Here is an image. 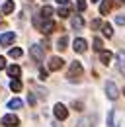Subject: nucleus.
Here are the masks:
<instances>
[{"label":"nucleus","instance_id":"obj_11","mask_svg":"<svg viewBox=\"0 0 125 127\" xmlns=\"http://www.w3.org/2000/svg\"><path fill=\"white\" fill-rule=\"evenodd\" d=\"M109 10H111V0H102V6H100V14L106 16Z\"/></svg>","mask_w":125,"mask_h":127},{"label":"nucleus","instance_id":"obj_5","mask_svg":"<svg viewBox=\"0 0 125 127\" xmlns=\"http://www.w3.org/2000/svg\"><path fill=\"white\" fill-rule=\"evenodd\" d=\"M35 26H39V30L43 33H51L55 30V24L51 22V20H45V22H39V20H35Z\"/></svg>","mask_w":125,"mask_h":127},{"label":"nucleus","instance_id":"obj_25","mask_svg":"<svg viewBox=\"0 0 125 127\" xmlns=\"http://www.w3.org/2000/svg\"><path fill=\"white\" fill-rule=\"evenodd\" d=\"M108 125L113 127V111H109V113H108Z\"/></svg>","mask_w":125,"mask_h":127},{"label":"nucleus","instance_id":"obj_22","mask_svg":"<svg viewBox=\"0 0 125 127\" xmlns=\"http://www.w3.org/2000/svg\"><path fill=\"white\" fill-rule=\"evenodd\" d=\"M94 49H96L98 53L104 49V43H102V39H100V37H96V39H94Z\"/></svg>","mask_w":125,"mask_h":127},{"label":"nucleus","instance_id":"obj_18","mask_svg":"<svg viewBox=\"0 0 125 127\" xmlns=\"http://www.w3.org/2000/svg\"><path fill=\"white\" fill-rule=\"evenodd\" d=\"M117 61H119V68L125 70V51H119V53H117Z\"/></svg>","mask_w":125,"mask_h":127},{"label":"nucleus","instance_id":"obj_8","mask_svg":"<svg viewBox=\"0 0 125 127\" xmlns=\"http://www.w3.org/2000/svg\"><path fill=\"white\" fill-rule=\"evenodd\" d=\"M62 63H64V61H62L61 57H51V59H49V70H59L62 66Z\"/></svg>","mask_w":125,"mask_h":127},{"label":"nucleus","instance_id":"obj_24","mask_svg":"<svg viewBox=\"0 0 125 127\" xmlns=\"http://www.w3.org/2000/svg\"><path fill=\"white\" fill-rule=\"evenodd\" d=\"M76 8L80 10V12H84V10H86V2H84V0H78V2H76Z\"/></svg>","mask_w":125,"mask_h":127},{"label":"nucleus","instance_id":"obj_9","mask_svg":"<svg viewBox=\"0 0 125 127\" xmlns=\"http://www.w3.org/2000/svg\"><path fill=\"white\" fill-rule=\"evenodd\" d=\"M30 53H31V57H33L37 63L43 59V49H41V45H33V47L30 49Z\"/></svg>","mask_w":125,"mask_h":127},{"label":"nucleus","instance_id":"obj_27","mask_svg":"<svg viewBox=\"0 0 125 127\" xmlns=\"http://www.w3.org/2000/svg\"><path fill=\"white\" fill-rule=\"evenodd\" d=\"M39 78H41V80L47 78V70H45V68H41V70H39Z\"/></svg>","mask_w":125,"mask_h":127},{"label":"nucleus","instance_id":"obj_2","mask_svg":"<svg viewBox=\"0 0 125 127\" xmlns=\"http://www.w3.org/2000/svg\"><path fill=\"white\" fill-rule=\"evenodd\" d=\"M53 113H55V117H57L59 121H62V119L68 117V110H66V106H62V104H55Z\"/></svg>","mask_w":125,"mask_h":127},{"label":"nucleus","instance_id":"obj_26","mask_svg":"<svg viewBox=\"0 0 125 127\" xmlns=\"http://www.w3.org/2000/svg\"><path fill=\"white\" fill-rule=\"evenodd\" d=\"M115 22H117L119 26H125V16H121V14H119V16L115 18Z\"/></svg>","mask_w":125,"mask_h":127},{"label":"nucleus","instance_id":"obj_6","mask_svg":"<svg viewBox=\"0 0 125 127\" xmlns=\"http://www.w3.org/2000/svg\"><path fill=\"white\" fill-rule=\"evenodd\" d=\"M106 94H108L109 100H117V96H119V90H117V86H115L113 82H108V84H106Z\"/></svg>","mask_w":125,"mask_h":127},{"label":"nucleus","instance_id":"obj_14","mask_svg":"<svg viewBox=\"0 0 125 127\" xmlns=\"http://www.w3.org/2000/svg\"><path fill=\"white\" fill-rule=\"evenodd\" d=\"M22 106H24V102H22V100H18V98H14V100H10V102H8V108H10V110H20Z\"/></svg>","mask_w":125,"mask_h":127},{"label":"nucleus","instance_id":"obj_12","mask_svg":"<svg viewBox=\"0 0 125 127\" xmlns=\"http://www.w3.org/2000/svg\"><path fill=\"white\" fill-rule=\"evenodd\" d=\"M8 74H10L12 78H18V76L22 74V68H20L18 64H12V66H8Z\"/></svg>","mask_w":125,"mask_h":127},{"label":"nucleus","instance_id":"obj_28","mask_svg":"<svg viewBox=\"0 0 125 127\" xmlns=\"http://www.w3.org/2000/svg\"><path fill=\"white\" fill-rule=\"evenodd\" d=\"M2 68H6V59H4V57H0V70H2Z\"/></svg>","mask_w":125,"mask_h":127},{"label":"nucleus","instance_id":"obj_7","mask_svg":"<svg viewBox=\"0 0 125 127\" xmlns=\"http://www.w3.org/2000/svg\"><path fill=\"white\" fill-rule=\"evenodd\" d=\"M86 47H88V43H86V39H82V37H76L74 43H72V49H74L76 53H84Z\"/></svg>","mask_w":125,"mask_h":127},{"label":"nucleus","instance_id":"obj_3","mask_svg":"<svg viewBox=\"0 0 125 127\" xmlns=\"http://www.w3.org/2000/svg\"><path fill=\"white\" fill-rule=\"evenodd\" d=\"M2 125H6V127H18V125H20V119H18V115H14V113H6V115L2 117Z\"/></svg>","mask_w":125,"mask_h":127},{"label":"nucleus","instance_id":"obj_21","mask_svg":"<svg viewBox=\"0 0 125 127\" xmlns=\"http://www.w3.org/2000/svg\"><path fill=\"white\" fill-rule=\"evenodd\" d=\"M66 43H68V39H66V37H61V39L57 41V49H59V51H64V49H66Z\"/></svg>","mask_w":125,"mask_h":127},{"label":"nucleus","instance_id":"obj_33","mask_svg":"<svg viewBox=\"0 0 125 127\" xmlns=\"http://www.w3.org/2000/svg\"><path fill=\"white\" fill-rule=\"evenodd\" d=\"M119 2H125V0H119Z\"/></svg>","mask_w":125,"mask_h":127},{"label":"nucleus","instance_id":"obj_19","mask_svg":"<svg viewBox=\"0 0 125 127\" xmlns=\"http://www.w3.org/2000/svg\"><path fill=\"white\" fill-rule=\"evenodd\" d=\"M57 14H59L61 18H68V16H70V8L62 6V8H59V10H57Z\"/></svg>","mask_w":125,"mask_h":127},{"label":"nucleus","instance_id":"obj_23","mask_svg":"<svg viewBox=\"0 0 125 127\" xmlns=\"http://www.w3.org/2000/svg\"><path fill=\"white\" fill-rule=\"evenodd\" d=\"M10 57H14V59L22 57V49H20V47H14V49H10Z\"/></svg>","mask_w":125,"mask_h":127},{"label":"nucleus","instance_id":"obj_1","mask_svg":"<svg viewBox=\"0 0 125 127\" xmlns=\"http://www.w3.org/2000/svg\"><path fill=\"white\" fill-rule=\"evenodd\" d=\"M82 74V64L78 63V61H74V63L70 64V70H68V80H72V82H76V76H80Z\"/></svg>","mask_w":125,"mask_h":127},{"label":"nucleus","instance_id":"obj_29","mask_svg":"<svg viewBox=\"0 0 125 127\" xmlns=\"http://www.w3.org/2000/svg\"><path fill=\"white\" fill-rule=\"evenodd\" d=\"M92 28H94V30L100 28V20H94V22H92Z\"/></svg>","mask_w":125,"mask_h":127},{"label":"nucleus","instance_id":"obj_13","mask_svg":"<svg viewBox=\"0 0 125 127\" xmlns=\"http://www.w3.org/2000/svg\"><path fill=\"white\" fill-rule=\"evenodd\" d=\"M2 12H4V14H12V12H14V2H12V0H6V2L2 4Z\"/></svg>","mask_w":125,"mask_h":127},{"label":"nucleus","instance_id":"obj_32","mask_svg":"<svg viewBox=\"0 0 125 127\" xmlns=\"http://www.w3.org/2000/svg\"><path fill=\"white\" fill-rule=\"evenodd\" d=\"M92 2H100V0H92Z\"/></svg>","mask_w":125,"mask_h":127},{"label":"nucleus","instance_id":"obj_30","mask_svg":"<svg viewBox=\"0 0 125 127\" xmlns=\"http://www.w3.org/2000/svg\"><path fill=\"white\" fill-rule=\"evenodd\" d=\"M78 127H86V119H80V121H78Z\"/></svg>","mask_w":125,"mask_h":127},{"label":"nucleus","instance_id":"obj_31","mask_svg":"<svg viewBox=\"0 0 125 127\" xmlns=\"http://www.w3.org/2000/svg\"><path fill=\"white\" fill-rule=\"evenodd\" d=\"M57 2H59L61 6H66V4H68V0H57Z\"/></svg>","mask_w":125,"mask_h":127},{"label":"nucleus","instance_id":"obj_15","mask_svg":"<svg viewBox=\"0 0 125 127\" xmlns=\"http://www.w3.org/2000/svg\"><path fill=\"white\" fill-rule=\"evenodd\" d=\"M10 90H12V92H20V90H22V80L14 78L10 82Z\"/></svg>","mask_w":125,"mask_h":127},{"label":"nucleus","instance_id":"obj_34","mask_svg":"<svg viewBox=\"0 0 125 127\" xmlns=\"http://www.w3.org/2000/svg\"><path fill=\"white\" fill-rule=\"evenodd\" d=\"M123 92H125V90H123Z\"/></svg>","mask_w":125,"mask_h":127},{"label":"nucleus","instance_id":"obj_20","mask_svg":"<svg viewBox=\"0 0 125 127\" xmlns=\"http://www.w3.org/2000/svg\"><path fill=\"white\" fill-rule=\"evenodd\" d=\"M102 32H104L106 37H111V35H113V30H111V26H109V24H104V26H102Z\"/></svg>","mask_w":125,"mask_h":127},{"label":"nucleus","instance_id":"obj_16","mask_svg":"<svg viewBox=\"0 0 125 127\" xmlns=\"http://www.w3.org/2000/svg\"><path fill=\"white\" fill-rule=\"evenodd\" d=\"M51 16H53V8H51V6H43V10H41V18H43V20H49Z\"/></svg>","mask_w":125,"mask_h":127},{"label":"nucleus","instance_id":"obj_4","mask_svg":"<svg viewBox=\"0 0 125 127\" xmlns=\"http://www.w3.org/2000/svg\"><path fill=\"white\" fill-rule=\"evenodd\" d=\"M14 41H16V33L14 32H6V33H2V35H0V45H2V47L12 45Z\"/></svg>","mask_w":125,"mask_h":127},{"label":"nucleus","instance_id":"obj_17","mask_svg":"<svg viewBox=\"0 0 125 127\" xmlns=\"http://www.w3.org/2000/svg\"><path fill=\"white\" fill-rule=\"evenodd\" d=\"M100 59H102V63H104V64H109V61H111V53H109V51H102Z\"/></svg>","mask_w":125,"mask_h":127},{"label":"nucleus","instance_id":"obj_10","mask_svg":"<svg viewBox=\"0 0 125 127\" xmlns=\"http://www.w3.org/2000/svg\"><path fill=\"white\" fill-rule=\"evenodd\" d=\"M70 24H72L74 30H82V28H84V20H82V16H74L72 20H70Z\"/></svg>","mask_w":125,"mask_h":127}]
</instances>
